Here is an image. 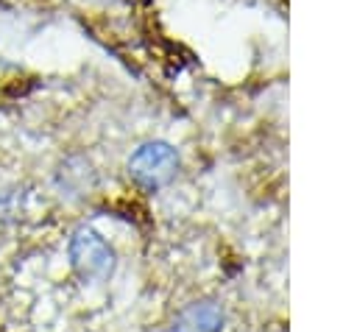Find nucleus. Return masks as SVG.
<instances>
[{
	"mask_svg": "<svg viewBox=\"0 0 357 332\" xmlns=\"http://www.w3.org/2000/svg\"><path fill=\"white\" fill-rule=\"evenodd\" d=\"M70 262L81 279L89 282H106L114 273L117 257L114 248L92 229H78L70 237Z\"/></svg>",
	"mask_w": 357,
	"mask_h": 332,
	"instance_id": "obj_1",
	"label": "nucleus"
},
{
	"mask_svg": "<svg viewBox=\"0 0 357 332\" xmlns=\"http://www.w3.org/2000/svg\"><path fill=\"white\" fill-rule=\"evenodd\" d=\"M176 170H178V153H176V148L167 145V142H159V139L139 145L131 153V159H128L131 179L137 184L148 187V190L167 184L176 176Z\"/></svg>",
	"mask_w": 357,
	"mask_h": 332,
	"instance_id": "obj_2",
	"label": "nucleus"
},
{
	"mask_svg": "<svg viewBox=\"0 0 357 332\" xmlns=\"http://www.w3.org/2000/svg\"><path fill=\"white\" fill-rule=\"evenodd\" d=\"M223 329V310L215 301H198L178 312L173 332H220Z\"/></svg>",
	"mask_w": 357,
	"mask_h": 332,
	"instance_id": "obj_3",
	"label": "nucleus"
}]
</instances>
